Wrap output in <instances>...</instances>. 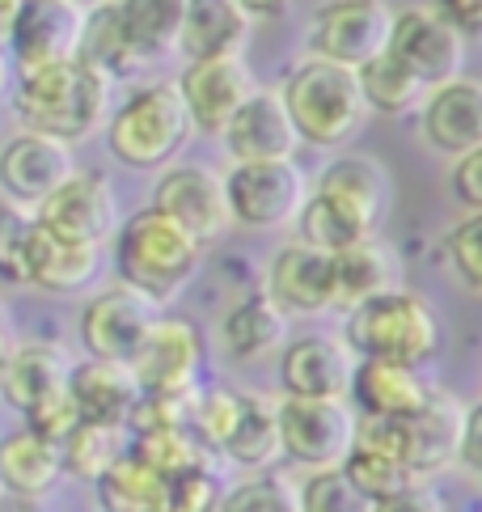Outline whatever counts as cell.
I'll list each match as a JSON object with an SVG mask.
<instances>
[{"label":"cell","instance_id":"13","mask_svg":"<svg viewBox=\"0 0 482 512\" xmlns=\"http://www.w3.org/2000/svg\"><path fill=\"white\" fill-rule=\"evenodd\" d=\"M72 170H77V157L68 144L17 132L0 144V204L34 216L55 195V187H64Z\"/></svg>","mask_w":482,"mask_h":512},{"label":"cell","instance_id":"1","mask_svg":"<svg viewBox=\"0 0 482 512\" xmlns=\"http://www.w3.org/2000/svg\"><path fill=\"white\" fill-rule=\"evenodd\" d=\"M110 94H115V81L77 56L17 77L9 106L22 119V132L60 140L72 149V144H81L106 127Z\"/></svg>","mask_w":482,"mask_h":512},{"label":"cell","instance_id":"10","mask_svg":"<svg viewBox=\"0 0 482 512\" xmlns=\"http://www.w3.org/2000/svg\"><path fill=\"white\" fill-rule=\"evenodd\" d=\"M85 17L89 9L72 5V0H17L9 39H5V56L17 77L77 60Z\"/></svg>","mask_w":482,"mask_h":512},{"label":"cell","instance_id":"37","mask_svg":"<svg viewBox=\"0 0 482 512\" xmlns=\"http://www.w3.org/2000/svg\"><path fill=\"white\" fill-rule=\"evenodd\" d=\"M216 512H296V487L284 474H246L220 491Z\"/></svg>","mask_w":482,"mask_h":512},{"label":"cell","instance_id":"41","mask_svg":"<svg viewBox=\"0 0 482 512\" xmlns=\"http://www.w3.org/2000/svg\"><path fill=\"white\" fill-rule=\"evenodd\" d=\"M216 504H220V487L212 479V470L199 466V470H187L165 483L161 512H216Z\"/></svg>","mask_w":482,"mask_h":512},{"label":"cell","instance_id":"39","mask_svg":"<svg viewBox=\"0 0 482 512\" xmlns=\"http://www.w3.org/2000/svg\"><path fill=\"white\" fill-rule=\"evenodd\" d=\"M444 254H449V267L461 280V288L478 297L482 292V212H466L444 233Z\"/></svg>","mask_w":482,"mask_h":512},{"label":"cell","instance_id":"34","mask_svg":"<svg viewBox=\"0 0 482 512\" xmlns=\"http://www.w3.org/2000/svg\"><path fill=\"white\" fill-rule=\"evenodd\" d=\"M98 500L106 512H161L165 483L153 470H144L136 457H123V462L98 483Z\"/></svg>","mask_w":482,"mask_h":512},{"label":"cell","instance_id":"50","mask_svg":"<svg viewBox=\"0 0 482 512\" xmlns=\"http://www.w3.org/2000/svg\"><path fill=\"white\" fill-rule=\"evenodd\" d=\"M241 13H246V22H250V17H284L288 5H254V0H246V5H241Z\"/></svg>","mask_w":482,"mask_h":512},{"label":"cell","instance_id":"19","mask_svg":"<svg viewBox=\"0 0 482 512\" xmlns=\"http://www.w3.org/2000/svg\"><path fill=\"white\" fill-rule=\"evenodd\" d=\"M220 144L233 157V166H258V161H292L301 140L292 132V119L280 102V89H263L241 106V111L225 123Z\"/></svg>","mask_w":482,"mask_h":512},{"label":"cell","instance_id":"7","mask_svg":"<svg viewBox=\"0 0 482 512\" xmlns=\"http://www.w3.org/2000/svg\"><path fill=\"white\" fill-rule=\"evenodd\" d=\"M225 178L229 225H246L258 233L288 229L309 199V182L296 161H258V166H233Z\"/></svg>","mask_w":482,"mask_h":512},{"label":"cell","instance_id":"8","mask_svg":"<svg viewBox=\"0 0 482 512\" xmlns=\"http://www.w3.org/2000/svg\"><path fill=\"white\" fill-rule=\"evenodd\" d=\"M275 428H280V453L309 474L339 470L356 445V411L347 402L275 398Z\"/></svg>","mask_w":482,"mask_h":512},{"label":"cell","instance_id":"38","mask_svg":"<svg viewBox=\"0 0 482 512\" xmlns=\"http://www.w3.org/2000/svg\"><path fill=\"white\" fill-rule=\"evenodd\" d=\"M296 512H373V504L343 479V470H313L296 487Z\"/></svg>","mask_w":482,"mask_h":512},{"label":"cell","instance_id":"27","mask_svg":"<svg viewBox=\"0 0 482 512\" xmlns=\"http://www.w3.org/2000/svg\"><path fill=\"white\" fill-rule=\"evenodd\" d=\"M246 39H250V22L237 0H187L182 5L178 56L187 64L241 56Z\"/></svg>","mask_w":482,"mask_h":512},{"label":"cell","instance_id":"6","mask_svg":"<svg viewBox=\"0 0 482 512\" xmlns=\"http://www.w3.org/2000/svg\"><path fill=\"white\" fill-rule=\"evenodd\" d=\"M203 356H208V339L191 318L157 314L127 369L144 398H191L199 390Z\"/></svg>","mask_w":482,"mask_h":512},{"label":"cell","instance_id":"40","mask_svg":"<svg viewBox=\"0 0 482 512\" xmlns=\"http://www.w3.org/2000/svg\"><path fill=\"white\" fill-rule=\"evenodd\" d=\"M34 216L0 204V284L26 288V242H30Z\"/></svg>","mask_w":482,"mask_h":512},{"label":"cell","instance_id":"15","mask_svg":"<svg viewBox=\"0 0 482 512\" xmlns=\"http://www.w3.org/2000/svg\"><path fill=\"white\" fill-rule=\"evenodd\" d=\"M161 309H153L144 297H136L132 288L110 284L89 297L81 309V347L85 360H102V364H132L140 343L148 335V326L157 322Z\"/></svg>","mask_w":482,"mask_h":512},{"label":"cell","instance_id":"23","mask_svg":"<svg viewBox=\"0 0 482 512\" xmlns=\"http://www.w3.org/2000/svg\"><path fill=\"white\" fill-rule=\"evenodd\" d=\"M347 398L360 407V419H411L432 398V386L411 364L356 360L351 364Z\"/></svg>","mask_w":482,"mask_h":512},{"label":"cell","instance_id":"32","mask_svg":"<svg viewBox=\"0 0 482 512\" xmlns=\"http://www.w3.org/2000/svg\"><path fill=\"white\" fill-rule=\"evenodd\" d=\"M123 457H127V432L123 428H89V424H81L60 445L64 474H77V479L94 483V487L123 462Z\"/></svg>","mask_w":482,"mask_h":512},{"label":"cell","instance_id":"42","mask_svg":"<svg viewBox=\"0 0 482 512\" xmlns=\"http://www.w3.org/2000/svg\"><path fill=\"white\" fill-rule=\"evenodd\" d=\"M77 428H81V415H77V407H72L68 390L55 394V398H47V402H39L34 411H26V432L43 436V441L55 445V449H60Z\"/></svg>","mask_w":482,"mask_h":512},{"label":"cell","instance_id":"22","mask_svg":"<svg viewBox=\"0 0 482 512\" xmlns=\"http://www.w3.org/2000/svg\"><path fill=\"white\" fill-rule=\"evenodd\" d=\"M398 288H402L398 250L381 242V237H364V242L330 254V309L347 314V309L377 301Z\"/></svg>","mask_w":482,"mask_h":512},{"label":"cell","instance_id":"44","mask_svg":"<svg viewBox=\"0 0 482 512\" xmlns=\"http://www.w3.org/2000/svg\"><path fill=\"white\" fill-rule=\"evenodd\" d=\"M474 479L482 474V402H466L461 411V436H457V462Z\"/></svg>","mask_w":482,"mask_h":512},{"label":"cell","instance_id":"14","mask_svg":"<svg viewBox=\"0 0 482 512\" xmlns=\"http://www.w3.org/2000/svg\"><path fill=\"white\" fill-rule=\"evenodd\" d=\"M466 39L444 22L432 5L394 9V26H389V56L402 60L415 77L436 89L444 81H457L466 68Z\"/></svg>","mask_w":482,"mask_h":512},{"label":"cell","instance_id":"11","mask_svg":"<svg viewBox=\"0 0 482 512\" xmlns=\"http://www.w3.org/2000/svg\"><path fill=\"white\" fill-rule=\"evenodd\" d=\"M389 26H394V9L381 0H335L313 17L309 56L356 72L389 47Z\"/></svg>","mask_w":482,"mask_h":512},{"label":"cell","instance_id":"33","mask_svg":"<svg viewBox=\"0 0 482 512\" xmlns=\"http://www.w3.org/2000/svg\"><path fill=\"white\" fill-rule=\"evenodd\" d=\"M127 457H136L144 470H153L161 483L178 479L187 470H199L203 457H199V441L187 428H165V432H144L127 445Z\"/></svg>","mask_w":482,"mask_h":512},{"label":"cell","instance_id":"45","mask_svg":"<svg viewBox=\"0 0 482 512\" xmlns=\"http://www.w3.org/2000/svg\"><path fill=\"white\" fill-rule=\"evenodd\" d=\"M373 512H449V508H444L440 491H432L428 483H411V487H402L398 496L373 504Z\"/></svg>","mask_w":482,"mask_h":512},{"label":"cell","instance_id":"47","mask_svg":"<svg viewBox=\"0 0 482 512\" xmlns=\"http://www.w3.org/2000/svg\"><path fill=\"white\" fill-rule=\"evenodd\" d=\"M0 512H43V500H26L13 491H0Z\"/></svg>","mask_w":482,"mask_h":512},{"label":"cell","instance_id":"4","mask_svg":"<svg viewBox=\"0 0 482 512\" xmlns=\"http://www.w3.org/2000/svg\"><path fill=\"white\" fill-rule=\"evenodd\" d=\"M280 102L292 119L296 140L313 144V149H343L368 123L356 72L313 56H305L288 72V81L280 85Z\"/></svg>","mask_w":482,"mask_h":512},{"label":"cell","instance_id":"9","mask_svg":"<svg viewBox=\"0 0 482 512\" xmlns=\"http://www.w3.org/2000/svg\"><path fill=\"white\" fill-rule=\"evenodd\" d=\"M148 208L161 212L165 221H174L199 250L220 242L229 229L225 178L212 166H203V161H174L170 170H161Z\"/></svg>","mask_w":482,"mask_h":512},{"label":"cell","instance_id":"3","mask_svg":"<svg viewBox=\"0 0 482 512\" xmlns=\"http://www.w3.org/2000/svg\"><path fill=\"white\" fill-rule=\"evenodd\" d=\"M203 250L161 212L140 208L115 229V271L119 284L132 288L153 309H165L195 280Z\"/></svg>","mask_w":482,"mask_h":512},{"label":"cell","instance_id":"21","mask_svg":"<svg viewBox=\"0 0 482 512\" xmlns=\"http://www.w3.org/2000/svg\"><path fill=\"white\" fill-rule=\"evenodd\" d=\"M263 292L284 318L322 314V309H330V254H318L301 242L280 246L267 263Z\"/></svg>","mask_w":482,"mask_h":512},{"label":"cell","instance_id":"24","mask_svg":"<svg viewBox=\"0 0 482 512\" xmlns=\"http://www.w3.org/2000/svg\"><path fill=\"white\" fill-rule=\"evenodd\" d=\"M68 398L77 407L81 424L89 428H123L132 419L140 386L127 364H102V360H72L68 373Z\"/></svg>","mask_w":482,"mask_h":512},{"label":"cell","instance_id":"25","mask_svg":"<svg viewBox=\"0 0 482 512\" xmlns=\"http://www.w3.org/2000/svg\"><path fill=\"white\" fill-rule=\"evenodd\" d=\"M98 271H102V250L64 242V237L47 233L34 221L26 242V288H39L47 297H72V292H85L94 284Z\"/></svg>","mask_w":482,"mask_h":512},{"label":"cell","instance_id":"16","mask_svg":"<svg viewBox=\"0 0 482 512\" xmlns=\"http://www.w3.org/2000/svg\"><path fill=\"white\" fill-rule=\"evenodd\" d=\"M174 85H178V98L191 115V127L195 132H208V136L225 132V123L258 94L254 68L246 64V56L187 64Z\"/></svg>","mask_w":482,"mask_h":512},{"label":"cell","instance_id":"43","mask_svg":"<svg viewBox=\"0 0 482 512\" xmlns=\"http://www.w3.org/2000/svg\"><path fill=\"white\" fill-rule=\"evenodd\" d=\"M449 191L466 212H482V149L457 157L449 166Z\"/></svg>","mask_w":482,"mask_h":512},{"label":"cell","instance_id":"28","mask_svg":"<svg viewBox=\"0 0 482 512\" xmlns=\"http://www.w3.org/2000/svg\"><path fill=\"white\" fill-rule=\"evenodd\" d=\"M284 343H288V318L267 301L263 288L241 297L220 318V347H225L229 360H263L280 352Z\"/></svg>","mask_w":482,"mask_h":512},{"label":"cell","instance_id":"46","mask_svg":"<svg viewBox=\"0 0 482 512\" xmlns=\"http://www.w3.org/2000/svg\"><path fill=\"white\" fill-rule=\"evenodd\" d=\"M432 9H436L466 43L478 39V30H482V5H474V0H470V5H432Z\"/></svg>","mask_w":482,"mask_h":512},{"label":"cell","instance_id":"17","mask_svg":"<svg viewBox=\"0 0 482 512\" xmlns=\"http://www.w3.org/2000/svg\"><path fill=\"white\" fill-rule=\"evenodd\" d=\"M322 204H330L339 216H347L360 233L377 237V225L389 208V174L377 157L368 153H339L330 166L318 174L313 191Z\"/></svg>","mask_w":482,"mask_h":512},{"label":"cell","instance_id":"5","mask_svg":"<svg viewBox=\"0 0 482 512\" xmlns=\"http://www.w3.org/2000/svg\"><path fill=\"white\" fill-rule=\"evenodd\" d=\"M343 347L356 360H394L423 369L440 352V322L419 292L398 288L347 309Z\"/></svg>","mask_w":482,"mask_h":512},{"label":"cell","instance_id":"29","mask_svg":"<svg viewBox=\"0 0 482 512\" xmlns=\"http://www.w3.org/2000/svg\"><path fill=\"white\" fill-rule=\"evenodd\" d=\"M60 449L47 445L43 436L34 432H9L0 436V491H13V496L26 500H43L47 491L60 483Z\"/></svg>","mask_w":482,"mask_h":512},{"label":"cell","instance_id":"20","mask_svg":"<svg viewBox=\"0 0 482 512\" xmlns=\"http://www.w3.org/2000/svg\"><path fill=\"white\" fill-rule=\"evenodd\" d=\"M423 140L444 157H466L482 149V85L474 77H457L428 89L419 102Z\"/></svg>","mask_w":482,"mask_h":512},{"label":"cell","instance_id":"51","mask_svg":"<svg viewBox=\"0 0 482 512\" xmlns=\"http://www.w3.org/2000/svg\"><path fill=\"white\" fill-rule=\"evenodd\" d=\"M13 13H17V0H0V47H5V39H9Z\"/></svg>","mask_w":482,"mask_h":512},{"label":"cell","instance_id":"26","mask_svg":"<svg viewBox=\"0 0 482 512\" xmlns=\"http://www.w3.org/2000/svg\"><path fill=\"white\" fill-rule=\"evenodd\" d=\"M68 373H72V356L60 343H51V339L13 343L9 364H5V381H0V398H5L13 411L26 415L39 407V402L64 394Z\"/></svg>","mask_w":482,"mask_h":512},{"label":"cell","instance_id":"36","mask_svg":"<svg viewBox=\"0 0 482 512\" xmlns=\"http://www.w3.org/2000/svg\"><path fill=\"white\" fill-rule=\"evenodd\" d=\"M241 402H246V394H241V390H225V386L195 390L191 411H187V432L195 436L203 449L220 453V445L229 441V432H233L237 415H241Z\"/></svg>","mask_w":482,"mask_h":512},{"label":"cell","instance_id":"30","mask_svg":"<svg viewBox=\"0 0 482 512\" xmlns=\"http://www.w3.org/2000/svg\"><path fill=\"white\" fill-rule=\"evenodd\" d=\"M220 457L246 474H267L280 462L284 453H280V428H275V398L246 394L229 441L220 445Z\"/></svg>","mask_w":482,"mask_h":512},{"label":"cell","instance_id":"12","mask_svg":"<svg viewBox=\"0 0 482 512\" xmlns=\"http://www.w3.org/2000/svg\"><path fill=\"white\" fill-rule=\"evenodd\" d=\"M34 221L47 233L64 237V242L102 250V242H110L119 229L115 187H110V178L102 170H72L64 178V187H55V195L34 212Z\"/></svg>","mask_w":482,"mask_h":512},{"label":"cell","instance_id":"31","mask_svg":"<svg viewBox=\"0 0 482 512\" xmlns=\"http://www.w3.org/2000/svg\"><path fill=\"white\" fill-rule=\"evenodd\" d=\"M356 81H360L368 115H389V119H402V115L419 111L423 94H428V85H423L402 60L389 56V51H381L377 60L356 68Z\"/></svg>","mask_w":482,"mask_h":512},{"label":"cell","instance_id":"48","mask_svg":"<svg viewBox=\"0 0 482 512\" xmlns=\"http://www.w3.org/2000/svg\"><path fill=\"white\" fill-rule=\"evenodd\" d=\"M13 81H17V72H13L9 56H5V47H0V106L13 98Z\"/></svg>","mask_w":482,"mask_h":512},{"label":"cell","instance_id":"2","mask_svg":"<svg viewBox=\"0 0 482 512\" xmlns=\"http://www.w3.org/2000/svg\"><path fill=\"white\" fill-rule=\"evenodd\" d=\"M106 149L127 170H170L191 144L195 127L174 81L132 85L127 98L106 115Z\"/></svg>","mask_w":482,"mask_h":512},{"label":"cell","instance_id":"35","mask_svg":"<svg viewBox=\"0 0 482 512\" xmlns=\"http://www.w3.org/2000/svg\"><path fill=\"white\" fill-rule=\"evenodd\" d=\"M343 479L360 491V496L368 500V504H381V500H389V496H398L402 487H411V479H406V470L394 462L389 453H381V449H373V445H351V453L343 457Z\"/></svg>","mask_w":482,"mask_h":512},{"label":"cell","instance_id":"49","mask_svg":"<svg viewBox=\"0 0 482 512\" xmlns=\"http://www.w3.org/2000/svg\"><path fill=\"white\" fill-rule=\"evenodd\" d=\"M13 347V314H9V301L0 297V352Z\"/></svg>","mask_w":482,"mask_h":512},{"label":"cell","instance_id":"18","mask_svg":"<svg viewBox=\"0 0 482 512\" xmlns=\"http://www.w3.org/2000/svg\"><path fill=\"white\" fill-rule=\"evenodd\" d=\"M351 364L356 356L335 335H301L280 347V386L284 398L347 402Z\"/></svg>","mask_w":482,"mask_h":512}]
</instances>
